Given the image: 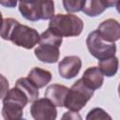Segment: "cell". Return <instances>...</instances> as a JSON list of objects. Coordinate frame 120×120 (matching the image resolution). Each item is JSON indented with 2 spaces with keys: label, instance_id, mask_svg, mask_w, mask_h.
<instances>
[{
  "label": "cell",
  "instance_id": "ffe728a7",
  "mask_svg": "<svg viewBox=\"0 0 120 120\" xmlns=\"http://www.w3.org/2000/svg\"><path fill=\"white\" fill-rule=\"evenodd\" d=\"M104 4V6L106 8H112L117 5V3L119 2V0H101Z\"/></svg>",
  "mask_w": 120,
  "mask_h": 120
},
{
  "label": "cell",
  "instance_id": "44dd1931",
  "mask_svg": "<svg viewBox=\"0 0 120 120\" xmlns=\"http://www.w3.org/2000/svg\"><path fill=\"white\" fill-rule=\"evenodd\" d=\"M116 9H117L118 13L120 14V0H119V2H118V3H117V5H116Z\"/></svg>",
  "mask_w": 120,
  "mask_h": 120
},
{
  "label": "cell",
  "instance_id": "5bb4252c",
  "mask_svg": "<svg viewBox=\"0 0 120 120\" xmlns=\"http://www.w3.org/2000/svg\"><path fill=\"white\" fill-rule=\"evenodd\" d=\"M118 65L119 62L117 57L112 55L111 57L99 60L98 68L103 75H105L106 77H112L118 70Z\"/></svg>",
  "mask_w": 120,
  "mask_h": 120
},
{
  "label": "cell",
  "instance_id": "7a4b0ae2",
  "mask_svg": "<svg viewBox=\"0 0 120 120\" xmlns=\"http://www.w3.org/2000/svg\"><path fill=\"white\" fill-rule=\"evenodd\" d=\"M63 37L57 35L49 27L40 35L39 45L35 49L36 57L44 63H56L59 59V48L62 44Z\"/></svg>",
  "mask_w": 120,
  "mask_h": 120
},
{
  "label": "cell",
  "instance_id": "e0dca14e",
  "mask_svg": "<svg viewBox=\"0 0 120 120\" xmlns=\"http://www.w3.org/2000/svg\"><path fill=\"white\" fill-rule=\"evenodd\" d=\"M85 0H63V7L67 12H79L82 9Z\"/></svg>",
  "mask_w": 120,
  "mask_h": 120
},
{
  "label": "cell",
  "instance_id": "52a82bcc",
  "mask_svg": "<svg viewBox=\"0 0 120 120\" xmlns=\"http://www.w3.org/2000/svg\"><path fill=\"white\" fill-rule=\"evenodd\" d=\"M56 106L47 98H38L35 100L31 107L30 112L36 120H54L57 116Z\"/></svg>",
  "mask_w": 120,
  "mask_h": 120
},
{
  "label": "cell",
  "instance_id": "277c9868",
  "mask_svg": "<svg viewBox=\"0 0 120 120\" xmlns=\"http://www.w3.org/2000/svg\"><path fill=\"white\" fill-rule=\"evenodd\" d=\"M19 10L24 19L31 22L51 20L54 16V3L52 0H33L20 3Z\"/></svg>",
  "mask_w": 120,
  "mask_h": 120
},
{
  "label": "cell",
  "instance_id": "4fadbf2b",
  "mask_svg": "<svg viewBox=\"0 0 120 120\" xmlns=\"http://www.w3.org/2000/svg\"><path fill=\"white\" fill-rule=\"evenodd\" d=\"M15 86L20 88L26 95L29 102H34L35 100L38 99V98L39 96L38 88L29 80L28 77L18 79L17 82H16Z\"/></svg>",
  "mask_w": 120,
  "mask_h": 120
},
{
  "label": "cell",
  "instance_id": "d6986e66",
  "mask_svg": "<svg viewBox=\"0 0 120 120\" xmlns=\"http://www.w3.org/2000/svg\"><path fill=\"white\" fill-rule=\"evenodd\" d=\"M18 0H0V4L6 8H15Z\"/></svg>",
  "mask_w": 120,
  "mask_h": 120
},
{
  "label": "cell",
  "instance_id": "5b68a950",
  "mask_svg": "<svg viewBox=\"0 0 120 120\" xmlns=\"http://www.w3.org/2000/svg\"><path fill=\"white\" fill-rule=\"evenodd\" d=\"M94 91L82 79L76 81L68 90L64 107L73 112L81 111L93 97Z\"/></svg>",
  "mask_w": 120,
  "mask_h": 120
},
{
  "label": "cell",
  "instance_id": "9c48e42d",
  "mask_svg": "<svg viewBox=\"0 0 120 120\" xmlns=\"http://www.w3.org/2000/svg\"><path fill=\"white\" fill-rule=\"evenodd\" d=\"M98 32L106 41L115 42L120 39V23L114 19H107L98 25Z\"/></svg>",
  "mask_w": 120,
  "mask_h": 120
},
{
  "label": "cell",
  "instance_id": "8992f818",
  "mask_svg": "<svg viewBox=\"0 0 120 120\" xmlns=\"http://www.w3.org/2000/svg\"><path fill=\"white\" fill-rule=\"evenodd\" d=\"M86 46L89 52L98 60L111 57L116 52V45L114 42H109L103 39L98 30L91 32L87 36Z\"/></svg>",
  "mask_w": 120,
  "mask_h": 120
},
{
  "label": "cell",
  "instance_id": "8fae6325",
  "mask_svg": "<svg viewBox=\"0 0 120 120\" xmlns=\"http://www.w3.org/2000/svg\"><path fill=\"white\" fill-rule=\"evenodd\" d=\"M103 76L104 75L100 71L99 68L91 67V68H88L84 71V73H83V75L82 77V80L91 89L96 90V89H98V88H100L102 86Z\"/></svg>",
  "mask_w": 120,
  "mask_h": 120
},
{
  "label": "cell",
  "instance_id": "30bf717a",
  "mask_svg": "<svg viewBox=\"0 0 120 120\" xmlns=\"http://www.w3.org/2000/svg\"><path fill=\"white\" fill-rule=\"evenodd\" d=\"M68 90L69 88L63 84L53 83L48 86L44 97L49 98L56 107H64Z\"/></svg>",
  "mask_w": 120,
  "mask_h": 120
},
{
  "label": "cell",
  "instance_id": "ac0fdd59",
  "mask_svg": "<svg viewBox=\"0 0 120 120\" xmlns=\"http://www.w3.org/2000/svg\"><path fill=\"white\" fill-rule=\"evenodd\" d=\"M87 120H96V119H111V116L101 108H95L89 112L86 115Z\"/></svg>",
  "mask_w": 120,
  "mask_h": 120
},
{
  "label": "cell",
  "instance_id": "3957f363",
  "mask_svg": "<svg viewBox=\"0 0 120 120\" xmlns=\"http://www.w3.org/2000/svg\"><path fill=\"white\" fill-rule=\"evenodd\" d=\"M49 28L61 37H77L83 29V22L76 15L59 13L50 20Z\"/></svg>",
  "mask_w": 120,
  "mask_h": 120
},
{
  "label": "cell",
  "instance_id": "6da1fadb",
  "mask_svg": "<svg viewBox=\"0 0 120 120\" xmlns=\"http://www.w3.org/2000/svg\"><path fill=\"white\" fill-rule=\"evenodd\" d=\"M1 37L5 40H10L13 44L24 49H32L39 42L40 36L37 30L27 25L21 24L12 18L3 19Z\"/></svg>",
  "mask_w": 120,
  "mask_h": 120
},
{
  "label": "cell",
  "instance_id": "ba28073f",
  "mask_svg": "<svg viewBox=\"0 0 120 120\" xmlns=\"http://www.w3.org/2000/svg\"><path fill=\"white\" fill-rule=\"evenodd\" d=\"M82 68V60L79 56L69 55L64 57L58 64V72L64 79H72L76 77Z\"/></svg>",
  "mask_w": 120,
  "mask_h": 120
},
{
  "label": "cell",
  "instance_id": "2e32d148",
  "mask_svg": "<svg viewBox=\"0 0 120 120\" xmlns=\"http://www.w3.org/2000/svg\"><path fill=\"white\" fill-rule=\"evenodd\" d=\"M106 8L101 0H85L82 10L89 17H96L104 12Z\"/></svg>",
  "mask_w": 120,
  "mask_h": 120
},
{
  "label": "cell",
  "instance_id": "9a60e30c",
  "mask_svg": "<svg viewBox=\"0 0 120 120\" xmlns=\"http://www.w3.org/2000/svg\"><path fill=\"white\" fill-rule=\"evenodd\" d=\"M2 115L6 120L22 119L23 115V108L13 103L3 102Z\"/></svg>",
  "mask_w": 120,
  "mask_h": 120
},
{
  "label": "cell",
  "instance_id": "7402d4cb",
  "mask_svg": "<svg viewBox=\"0 0 120 120\" xmlns=\"http://www.w3.org/2000/svg\"><path fill=\"white\" fill-rule=\"evenodd\" d=\"M19 1H20V3H27V2H31L33 0H19Z\"/></svg>",
  "mask_w": 120,
  "mask_h": 120
},
{
  "label": "cell",
  "instance_id": "7c38bea8",
  "mask_svg": "<svg viewBox=\"0 0 120 120\" xmlns=\"http://www.w3.org/2000/svg\"><path fill=\"white\" fill-rule=\"evenodd\" d=\"M28 78L38 88H42L51 82L52 73L49 70L36 67L29 71Z\"/></svg>",
  "mask_w": 120,
  "mask_h": 120
},
{
  "label": "cell",
  "instance_id": "603a6c76",
  "mask_svg": "<svg viewBox=\"0 0 120 120\" xmlns=\"http://www.w3.org/2000/svg\"><path fill=\"white\" fill-rule=\"evenodd\" d=\"M118 95H119V98H120V83L118 85Z\"/></svg>",
  "mask_w": 120,
  "mask_h": 120
}]
</instances>
